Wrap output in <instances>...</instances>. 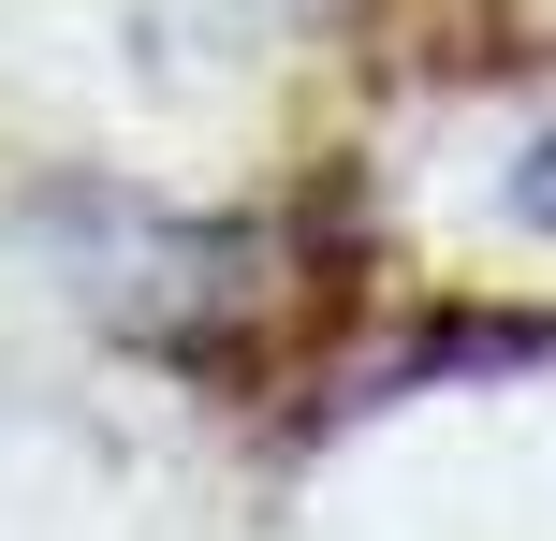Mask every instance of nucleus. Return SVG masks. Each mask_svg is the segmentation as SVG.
<instances>
[{
	"label": "nucleus",
	"mask_w": 556,
	"mask_h": 541,
	"mask_svg": "<svg viewBox=\"0 0 556 541\" xmlns=\"http://www.w3.org/2000/svg\"><path fill=\"white\" fill-rule=\"evenodd\" d=\"M513 205H528V220H542V234H556V132H542V146H528V176H513Z\"/></svg>",
	"instance_id": "1"
}]
</instances>
